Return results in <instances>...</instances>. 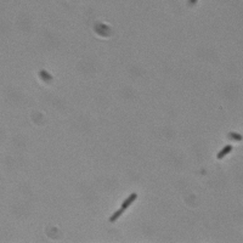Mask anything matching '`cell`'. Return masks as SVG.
Returning <instances> with one entry per match:
<instances>
[{"label":"cell","instance_id":"obj_5","mask_svg":"<svg viewBox=\"0 0 243 243\" xmlns=\"http://www.w3.org/2000/svg\"><path fill=\"white\" fill-rule=\"evenodd\" d=\"M40 75L43 77V78H44V79L46 78L47 80H51V77H50V75H49V74H47L46 72H44V71H42V72H40Z\"/></svg>","mask_w":243,"mask_h":243},{"label":"cell","instance_id":"obj_4","mask_svg":"<svg viewBox=\"0 0 243 243\" xmlns=\"http://www.w3.org/2000/svg\"><path fill=\"white\" fill-rule=\"evenodd\" d=\"M228 137L236 140V141H241V140H242V135L236 134V133H230V134H228Z\"/></svg>","mask_w":243,"mask_h":243},{"label":"cell","instance_id":"obj_1","mask_svg":"<svg viewBox=\"0 0 243 243\" xmlns=\"http://www.w3.org/2000/svg\"><path fill=\"white\" fill-rule=\"evenodd\" d=\"M136 197H137V195H136V193H133V195H130L129 197H128V198H126V199L124 201V203L122 204V208H123V209L125 210V209H126L128 207H129L130 204H131V203H133V202H134V201L136 199Z\"/></svg>","mask_w":243,"mask_h":243},{"label":"cell","instance_id":"obj_3","mask_svg":"<svg viewBox=\"0 0 243 243\" xmlns=\"http://www.w3.org/2000/svg\"><path fill=\"white\" fill-rule=\"evenodd\" d=\"M124 212H125V210H124L123 208H120V209H119L118 212H116V213H114V214H113V215L111 216V218H109V221H111V223H113V221H116V220H117V219L119 218V216H120V215H122V214H123Z\"/></svg>","mask_w":243,"mask_h":243},{"label":"cell","instance_id":"obj_6","mask_svg":"<svg viewBox=\"0 0 243 243\" xmlns=\"http://www.w3.org/2000/svg\"><path fill=\"white\" fill-rule=\"evenodd\" d=\"M188 3H190V5H195V4L197 3V0H190Z\"/></svg>","mask_w":243,"mask_h":243},{"label":"cell","instance_id":"obj_2","mask_svg":"<svg viewBox=\"0 0 243 243\" xmlns=\"http://www.w3.org/2000/svg\"><path fill=\"white\" fill-rule=\"evenodd\" d=\"M231 151H232V146H231V145H227V146H225V147L218 153V156H216V157H218V159H221V158H224V157L227 155V153H230Z\"/></svg>","mask_w":243,"mask_h":243}]
</instances>
